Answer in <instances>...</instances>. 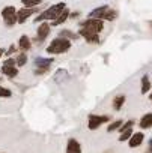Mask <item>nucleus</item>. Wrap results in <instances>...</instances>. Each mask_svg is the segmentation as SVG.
<instances>
[{
  "label": "nucleus",
  "instance_id": "nucleus-1",
  "mask_svg": "<svg viewBox=\"0 0 152 153\" xmlns=\"http://www.w3.org/2000/svg\"><path fill=\"white\" fill-rule=\"evenodd\" d=\"M65 8H66V3L65 2H57V3H54V5H50L47 9H44L42 12H39L36 17H35V23H42V21H54V20H57V17L65 11Z\"/></svg>",
  "mask_w": 152,
  "mask_h": 153
},
{
  "label": "nucleus",
  "instance_id": "nucleus-2",
  "mask_svg": "<svg viewBox=\"0 0 152 153\" xmlns=\"http://www.w3.org/2000/svg\"><path fill=\"white\" fill-rule=\"evenodd\" d=\"M72 47V41L63 38V36H56L45 48V53L50 56H59V54H65L71 50Z\"/></svg>",
  "mask_w": 152,
  "mask_h": 153
},
{
  "label": "nucleus",
  "instance_id": "nucleus-3",
  "mask_svg": "<svg viewBox=\"0 0 152 153\" xmlns=\"http://www.w3.org/2000/svg\"><path fill=\"white\" fill-rule=\"evenodd\" d=\"M88 17L89 18H98V20H103V21L113 23L118 18V12H116V9L110 8L109 5H103V6H98V8L92 9Z\"/></svg>",
  "mask_w": 152,
  "mask_h": 153
},
{
  "label": "nucleus",
  "instance_id": "nucleus-4",
  "mask_svg": "<svg viewBox=\"0 0 152 153\" xmlns=\"http://www.w3.org/2000/svg\"><path fill=\"white\" fill-rule=\"evenodd\" d=\"M2 74L9 80H14L15 76L18 75V66H17V62H15V57H6L5 62L2 63V68H0Z\"/></svg>",
  "mask_w": 152,
  "mask_h": 153
},
{
  "label": "nucleus",
  "instance_id": "nucleus-5",
  "mask_svg": "<svg viewBox=\"0 0 152 153\" xmlns=\"http://www.w3.org/2000/svg\"><path fill=\"white\" fill-rule=\"evenodd\" d=\"M2 18L6 27H14L17 23V8L12 5H8L2 9Z\"/></svg>",
  "mask_w": 152,
  "mask_h": 153
},
{
  "label": "nucleus",
  "instance_id": "nucleus-6",
  "mask_svg": "<svg viewBox=\"0 0 152 153\" xmlns=\"http://www.w3.org/2000/svg\"><path fill=\"white\" fill-rule=\"evenodd\" d=\"M53 63H54V57H36L33 60V65H35V69H36L35 74L42 75V74L48 72Z\"/></svg>",
  "mask_w": 152,
  "mask_h": 153
},
{
  "label": "nucleus",
  "instance_id": "nucleus-7",
  "mask_svg": "<svg viewBox=\"0 0 152 153\" xmlns=\"http://www.w3.org/2000/svg\"><path fill=\"white\" fill-rule=\"evenodd\" d=\"M104 23L103 20H98V18H86V20H82L79 21V27H83V29H89V30H94L97 33H101L104 30Z\"/></svg>",
  "mask_w": 152,
  "mask_h": 153
},
{
  "label": "nucleus",
  "instance_id": "nucleus-8",
  "mask_svg": "<svg viewBox=\"0 0 152 153\" xmlns=\"http://www.w3.org/2000/svg\"><path fill=\"white\" fill-rule=\"evenodd\" d=\"M110 122V116L104 114V116H98V114H89L88 117V129L89 131H97L101 125Z\"/></svg>",
  "mask_w": 152,
  "mask_h": 153
},
{
  "label": "nucleus",
  "instance_id": "nucleus-9",
  "mask_svg": "<svg viewBox=\"0 0 152 153\" xmlns=\"http://www.w3.org/2000/svg\"><path fill=\"white\" fill-rule=\"evenodd\" d=\"M50 33H51V24H50L48 21H42V23H39V26H38V29H36L35 42H36V44H42V42L48 38Z\"/></svg>",
  "mask_w": 152,
  "mask_h": 153
},
{
  "label": "nucleus",
  "instance_id": "nucleus-10",
  "mask_svg": "<svg viewBox=\"0 0 152 153\" xmlns=\"http://www.w3.org/2000/svg\"><path fill=\"white\" fill-rule=\"evenodd\" d=\"M77 33H79V36L83 38L88 44H94V45H97V44H100V41H101L100 33H97V32H94V30H89V29L79 27Z\"/></svg>",
  "mask_w": 152,
  "mask_h": 153
},
{
  "label": "nucleus",
  "instance_id": "nucleus-11",
  "mask_svg": "<svg viewBox=\"0 0 152 153\" xmlns=\"http://www.w3.org/2000/svg\"><path fill=\"white\" fill-rule=\"evenodd\" d=\"M39 9L36 8H21V9H17V23L18 24H24L33 14H36Z\"/></svg>",
  "mask_w": 152,
  "mask_h": 153
},
{
  "label": "nucleus",
  "instance_id": "nucleus-12",
  "mask_svg": "<svg viewBox=\"0 0 152 153\" xmlns=\"http://www.w3.org/2000/svg\"><path fill=\"white\" fill-rule=\"evenodd\" d=\"M65 153H82V144L79 143V140L75 138H69L66 143V149Z\"/></svg>",
  "mask_w": 152,
  "mask_h": 153
},
{
  "label": "nucleus",
  "instance_id": "nucleus-13",
  "mask_svg": "<svg viewBox=\"0 0 152 153\" xmlns=\"http://www.w3.org/2000/svg\"><path fill=\"white\" fill-rule=\"evenodd\" d=\"M143 140H145V134H143V132H133V135H131L130 140H128V146H130L131 149H136V147L142 146Z\"/></svg>",
  "mask_w": 152,
  "mask_h": 153
},
{
  "label": "nucleus",
  "instance_id": "nucleus-14",
  "mask_svg": "<svg viewBox=\"0 0 152 153\" xmlns=\"http://www.w3.org/2000/svg\"><path fill=\"white\" fill-rule=\"evenodd\" d=\"M69 14H71V9L66 6L65 8V11L57 17V20H54V21H51L50 24H51V27H57V26H62V24H65L66 21H69Z\"/></svg>",
  "mask_w": 152,
  "mask_h": 153
},
{
  "label": "nucleus",
  "instance_id": "nucleus-15",
  "mask_svg": "<svg viewBox=\"0 0 152 153\" xmlns=\"http://www.w3.org/2000/svg\"><path fill=\"white\" fill-rule=\"evenodd\" d=\"M17 47H18L23 53H27V51H30V48H32V39H30L27 35H23V36H20Z\"/></svg>",
  "mask_w": 152,
  "mask_h": 153
},
{
  "label": "nucleus",
  "instance_id": "nucleus-16",
  "mask_svg": "<svg viewBox=\"0 0 152 153\" xmlns=\"http://www.w3.org/2000/svg\"><path fill=\"white\" fill-rule=\"evenodd\" d=\"M140 83H142L140 92H142V95H146V93L151 90V87H152V84H151V80H149V75H148V74H145V75L142 76Z\"/></svg>",
  "mask_w": 152,
  "mask_h": 153
},
{
  "label": "nucleus",
  "instance_id": "nucleus-17",
  "mask_svg": "<svg viewBox=\"0 0 152 153\" xmlns=\"http://www.w3.org/2000/svg\"><path fill=\"white\" fill-rule=\"evenodd\" d=\"M139 126H140L142 129H149V128H152V113H146V114L140 119Z\"/></svg>",
  "mask_w": 152,
  "mask_h": 153
},
{
  "label": "nucleus",
  "instance_id": "nucleus-18",
  "mask_svg": "<svg viewBox=\"0 0 152 153\" xmlns=\"http://www.w3.org/2000/svg\"><path fill=\"white\" fill-rule=\"evenodd\" d=\"M125 102H127V96L125 95H118V96H115L113 98V108L116 110V111H119V110H122V107L125 105Z\"/></svg>",
  "mask_w": 152,
  "mask_h": 153
},
{
  "label": "nucleus",
  "instance_id": "nucleus-19",
  "mask_svg": "<svg viewBox=\"0 0 152 153\" xmlns=\"http://www.w3.org/2000/svg\"><path fill=\"white\" fill-rule=\"evenodd\" d=\"M14 57H15V62H17V66H18V68L26 66V65H27V62H29L27 54H26V53H23V51H21V53H17Z\"/></svg>",
  "mask_w": 152,
  "mask_h": 153
},
{
  "label": "nucleus",
  "instance_id": "nucleus-20",
  "mask_svg": "<svg viewBox=\"0 0 152 153\" xmlns=\"http://www.w3.org/2000/svg\"><path fill=\"white\" fill-rule=\"evenodd\" d=\"M57 36H63V38H66V39H69V41H75V39H79L80 36H79V33H74L72 30H68V29H62V30H59V35Z\"/></svg>",
  "mask_w": 152,
  "mask_h": 153
},
{
  "label": "nucleus",
  "instance_id": "nucleus-21",
  "mask_svg": "<svg viewBox=\"0 0 152 153\" xmlns=\"http://www.w3.org/2000/svg\"><path fill=\"white\" fill-rule=\"evenodd\" d=\"M21 3L26 8H38L42 3V0H21Z\"/></svg>",
  "mask_w": 152,
  "mask_h": 153
},
{
  "label": "nucleus",
  "instance_id": "nucleus-22",
  "mask_svg": "<svg viewBox=\"0 0 152 153\" xmlns=\"http://www.w3.org/2000/svg\"><path fill=\"white\" fill-rule=\"evenodd\" d=\"M133 135V128H130V129H127V131H124L121 135H119V141L121 143H125V141H128L130 140V137Z\"/></svg>",
  "mask_w": 152,
  "mask_h": 153
},
{
  "label": "nucleus",
  "instance_id": "nucleus-23",
  "mask_svg": "<svg viewBox=\"0 0 152 153\" xmlns=\"http://www.w3.org/2000/svg\"><path fill=\"white\" fill-rule=\"evenodd\" d=\"M124 122L122 120H115V122H112L109 126H107V132H113V131H118L119 128H121V125H122Z\"/></svg>",
  "mask_w": 152,
  "mask_h": 153
},
{
  "label": "nucleus",
  "instance_id": "nucleus-24",
  "mask_svg": "<svg viewBox=\"0 0 152 153\" xmlns=\"http://www.w3.org/2000/svg\"><path fill=\"white\" fill-rule=\"evenodd\" d=\"M12 96V90L8 87L0 86V98H11Z\"/></svg>",
  "mask_w": 152,
  "mask_h": 153
},
{
  "label": "nucleus",
  "instance_id": "nucleus-25",
  "mask_svg": "<svg viewBox=\"0 0 152 153\" xmlns=\"http://www.w3.org/2000/svg\"><path fill=\"white\" fill-rule=\"evenodd\" d=\"M15 54H17V47H15V45H11L9 50L5 51V56H6V57H12V56H15Z\"/></svg>",
  "mask_w": 152,
  "mask_h": 153
},
{
  "label": "nucleus",
  "instance_id": "nucleus-26",
  "mask_svg": "<svg viewBox=\"0 0 152 153\" xmlns=\"http://www.w3.org/2000/svg\"><path fill=\"white\" fill-rule=\"evenodd\" d=\"M79 17H80V12H71V14H69V20L79 18Z\"/></svg>",
  "mask_w": 152,
  "mask_h": 153
},
{
  "label": "nucleus",
  "instance_id": "nucleus-27",
  "mask_svg": "<svg viewBox=\"0 0 152 153\" xmlns=\"http://www.w3.org/2000/svg\"><path fill=\"white\" fill-rule=\"evenodd\" d=\"M145 153H152V140H149V144H148V149Z\"/></svg>",
  "mask_w": 152,
  "mask_h": 153
},
{
  "label": "nucleus",
  "instance_id": "nucleus-28",
  "mask_svg": "<svg viewBox=\"0 0 152 153\" xmlns=\"http://www.w3.org/2000/svg\"><path fill=\"white\" fill-rule=\"evenodd\" d=\"M5 51H6L5 48H2V47H0V59H2V57L5 56Z\"/></svg>",
  "mask_w": 152,
  "mask_h": 153
},
{
  "label": "nucleus",
  "instance_id": "nucleus-29",
  "mask_svg": "<svg viewBox=\"0 0 152 153\" xmlns=\"http://www.w3.org/2000/svg\"><path fill=\"white\" fill-rule=\"evenodd\" d=\"M149 99H151V101H152V93H151V95H149Z\"/></svg>",
  "mask_w": 152,
  "mask_h": 153
},
{
  "label": "nucleus",
  "instance_id": "nucleus-30",
  "mask_svg": "<svg viewBox=\"0 0 152 153\" xmlns=\"http://www.w3.org/2000/svg\"><path fill=\"white\" fill-rule=\"evenodd\" d=\"M0 81H2V78H0Z\"/></svg>",
  "mask_w": 152,
  "mask_h": 153
}]
</instances>
